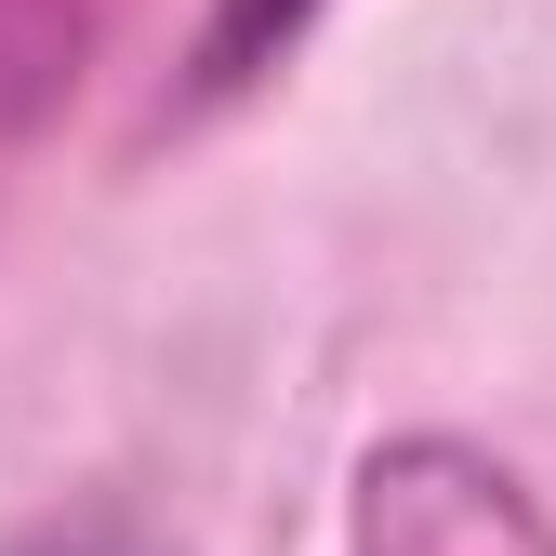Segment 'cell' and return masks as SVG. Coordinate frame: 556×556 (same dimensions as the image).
Returning a JSON list of instances; mask_svg holds the SVG:
<instances>
[{
	"instance_id": "cell-2",
	"label": "cell",
	"mask_w": 556,
	"mask_h": 556,
	"mask_svg": "<svg viewBox=\"0 0 556 556\" xmlns=\"http://www.w3.org/2000/svg\"><path fill=\"white\" fill-rule=\"evenodd\" d=\"M106 27V0H0V132H27Z\"/></svg>"
},
{
	"instance_id": "cell-3",
	"label": "cell",
	"mask_w": 556,
	"mask_h": 556,
	"mask_svg": "<svg viewBox=\"0 0 556 556\" xmlns=\"http://www.w3.org/2000/svg\"><path fill=\"white\" fill-rule=\"evenodd\" d=\"M14 556H160L147 530H119V517H80V530H27Z\"/></svg>"
},
{
	"instance_id": "cell-1",
	"label": "cell",
	"mask_w": 556,
	"mask_h": 556,
	"mask_svg": "<svg viewBox=\"0 0 556 556\" xmlns=\"http://www.w3.org/2000/svg\"><path fill=\"white\" fill-rule=\"evenodd\" d=\"M358 556H556V517L530 504V477L464 451V438H384L358 464V504H344Z\"/></svg>"
}]
</instances>
